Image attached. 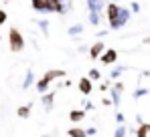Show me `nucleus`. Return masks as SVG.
Returning a JSON list of instances; mask_svg holds the SVG:
<instances>
[{"label": "nucleus", "mask_w": 150, "mask_h": 137, "mask_svg": "<svg viewBox=\"0 0 150 137\" xmlns=\"http://www.w3.org/2000/svg\"><path fill=\"white\" fill-rule=\"evenodd\" d=\"M8 45H10L12 52H21L25 48V38L18 32V28H10V32H8Z\"/></svg>", "instance_id": "nucleus-1"}, {"label": "nucleus", "mask_w": 150, "mask_h": 137, "mask_svg": "<svg viewBox=\"0 0 150 137\" xmlns=\"http://www.w3.org/2000/svg\"><path fill=\"white\" fill-rule=\"evenodd\" d=\"M128 18H130V10H126V8H120V14H118V18L116 20H112L110 26L114 28V30H118V28H122L126 22H128Z\"/></svg>", "instance_id": "nucleus-2"}, {"label": "nucleus", "mask_w": 150, "mask_h": 137, "mask_svg": "<svg viewBox=\"0 0 150 137\" xmlns=\"http://www.w3.org/2000/svg\"><path fill=\"white\" fill-rule=\"evenodd\" d=\"M116 61H118V52H116V48H108V50L101 52V63H103V65H114Z\"/></svg>", "instance_id": "nucleus-3"}, {"label": "nucleus", "mask_w": 150, "mask_h": 137, "mask_svg": "<svg viewBox=\"0 0 150 137\" xmlns=\"http://www.w3.org/2000/svg\"><path fill=\"white\" fill-rule=\"evenodd\" d=\"M79 91L83 95H89L91 93V79L89 77H81L79 79Z\"/></svg>", "instance_id": "nucleus-4"}, {"label": "nucleus", "mask_w": 150, "mask_h": 137, "mask_svg": "<svg viewBox=\"0 0 150 137\" xmlns=\"http://www.w3.org/2000/svg\"><path fill=\"white\" fill-rule=\"evenodd\" d=\"M53 101H55V93H53V91L43 93V105H45V109H47V111L53 109Z\"/></svg>", "instance_id": "nucleus-5"}, {"label": "nucleus", "mask_w": 150, "mask_h": 137, "mask_svg": "<svg viewBox=\"0 0 150 137\" xmlns=\"http://www.w3.org/2000/svg\"><path fill=\"white\" fill-rule=\"evenodd\" d=\"M118 14H120V6H118L116 2L108 4V18H110V22H112V20H116V18H118Z\"/></svg>", "instance_id": "nucleus-6"}, {"label": "nucleus", "mask_w": 150, "mask_h": 137, "mask_svg": "<svg viewBox=\"0 0 150 137\" xmlns=\"http://www.w3.org/2000/svg\"><path fill=\"white\" fill-rule=\"evenodd\" d=\"M103 50H105V45H103V43H96V45L91 46V50H89V55H91V59L96 61L98 57H101V52H103Z\"/></svg>", "instance_id": "nucleus-7"}, {"label": "nucleus", "mask_w": 150, "mask_h": 137, "mask_svg": "<svg viewBox=\"0 0 150 137\" xmlns=\"http://www.w3.org/2000/svg\"><path fill=\"white\" fill-rule=\"evenodd\" d=\"M59 77H65V71H47L45 75H43V79L51 83V81H55V79H59Z\"/></svg>", "instance_id": "nucleus-8"}, {"label": "nucleus", "mask_w": 150, "mask_h": 137, "mask_svg": "<svg viewBox=\"0 0 150 137\" xmlns=\"http://www.w3.org/2000/svg\"><path fill=\"white\" fill-rule=\"evenodd\" d=\"M85 2H87L89 10H96V12H101V8H103V0H85Z\"/></svg>", "instance_id": "nucleus-9"}, {"label": "nucleus", "mask_w": 150, "mask_h": 137, "mask_svg": "<svg viewBox=\"0 0 150 137\" xmlns=\"http://www.w3.org/2000/svg\"><path fill=\"white\" fill-rule=\"evenodd\" d=\"M83 117H85V109H75V111H71V113H69V119H71L73 123L81 121Z\"/></svg>", "instance_id": "nucleus-10"}, {"label": "nucleus", "mask_w": 150, "mask_h": 137, "mask_svg": "<svg viewBox=\"0 0 150 137\" xmlns=\"http://www.w3.org/2000/svg\"><path fill=\"white\" fill-rule=\"evenodd\" d=\"M33 81H35V73L28 68V71H26V77H25V83H23V89H25V91H26V89H30Z\"/></svg>", "instance_id": "nucleus-11"}, {"label": "nucleus", "mask_w": 150, "mask_h": 137, "mask_svg": "<svg viewBox=\"0 0 150 137\" xmlns=\"http://www.w3.org/2000/svg\"><path fill=\"white\" fill-rule=\"evenodd\" d=\"M134 133H136V135H140V137L148 135V133H150V125H148V123H140V127H138Z\"/></svg>", "instance_id": "nucleus-12"}, {"label": "nucleus", "mask_w": 150, "mask_h": 137, "mask_svg": "<svg viewBox=\"0 0 150 137\" xmlns=\"http://www.w3.org/2000/svg\"><path fill=\"white\" fill-rule=\"evenodd\" d=\"M81 32H83V24H73V26L67 30L69 36H77V34H81Z\"/></svg>", "instance_id": "nucleus-13"}, {"label": "nucleus", "mask_w": 150, "mask_h": 137, "mask_svg": "<svg viewBox=\"0 0 150 137\" xmlns=\"http://www.w3.org/2000/svg\"><path fill=\"white\" fill-rule=\"evenodd\" d=\"M18 117L21 119H28V115H30V105H25V107H18Z\"/></svg>", "instance_id": "nucleus-14"}, {"label": "nucleus", "mask_w": 150, "mask_h": 137, "mask_svg": "<svg viewBox=\"0 0 150 137\" xmlns=\"http://www.w3.org/2000/svg\"><path fill=\"white\" fill-rule=\"evenodd\" d=\"M37 91H39V93H47V91H49V83H47L45 79H41V81L37 83Z\"/></svg>", "instance_id": "nucleus-15"}, {"label": "nucleus", "mask_w": 150, "mask_h": 137, "mask_svg": "<svg viewBox=\"0 0 150 137\" xmlns=\"http://www.w3.org/2000/svg\"><path fill=\"white\" fill-rule=\"evenodd\" d=\"M89 22H91V24H100V12L89 10Z\"/></svg>", "instance_id": "nucleus-16"}, {"label": "nucleus", "mask_w": 150, "mask_h": 137, "mask_svg": "<svg viewBox=\"0 0 150 137\" xmlns=\"http://www.w3.org/2000/svg\"><path fill=\"white\" fill-rule=\"evenodd\" d=\"M122 73H124V67H116V68H112V73H110V79H114V81H116V79H118V77L122 75Z\"/></svg>", "instance_id": "nucleus-17"}, {"label": "nucleus", "mask_w": 150, "mask_h": 137, "mask_svg": "<svg viewBox=\"0 0 150 137\" xmlns=\"http://www.w3.org/2000/svg\"><path fill=\"white\" fill-rule=\"evenodd\" d=\"M67 135H71V137H83V135H87L83 129H69L67 131Z\"/></svg>", "instance_id": "nucleus-18"}, {"label": "nucleus", "mask_w": 150, "mask_h": 137, "mask_svg": "<svg viewBox=\"0 0 150 137\" xmlns=\"http://www.w3.org/2000/svg\"><path fill=\"white\" fill-rule=\"evenodd\" d=\"M120 93H122V91H118V89H112V101H114V105H116V107L120 105Z\"/></svg>", "instance_id": "nucleus-19"}, {"label": "nucleus", "mask_w": 150, "mask_h": 137, "mask_svg": "<svg viewBox=\"0 0 150 137\" xmlns=\"http://www.w3.org/2000/svg\"><path fill=\"white\" fill-rule=\"evenodd\" d=\"M128 133H130V131L126 129L124 125H120V127H118V129L114 131V135H116V137H124V135H128Z\"/></svg>", "instance_id": "nucleus-20"}, {"label": "nucleus", "mask_w": 150, "mask_h": 137, "mask_svg": "<svg viewBox=\"0 0 150 137\" xmlns=\"http://www.w3.org/2000/svg\"><path fill=\"white\" fill-rule=\"evenodd\" d=\"M89 79H91V81H100V79H101V73L98 71V68H91V71H89Z\"/></svg>", "instance_id": "nucleus-21"}, {"label": "nucleus", "mask_w": 150, "mask_h": 137, "mask_svg": "<svg viewBox=\"0 0 150 137\" xmlns=\"http://www.w3.org/2000/svg\"><path fill=\"white\" fill-rule=\"evenodd\" d=\"M37 24H39V26H41V30H43V32H45V34H47V32H49V22H47V20H37Z\"/></svg>", "instance_id": "nucleus-22"}, {"label": "nucleus", "mask_w": 150, "mask_h": 137, "mask_svg": "<svg viewBox=\"0 0 150 137\" xmlns=\"http://www.w3.org/2000/svg\"><path fill=\"white\" fill-rule=\"evenodd\" d=\"M146 93H148V91H146V89H138V91L134 93V99H140V97H144Z\"/></svg>", "instance_id": "nucleus-23"}, {"label": "nucleus", "mask_w": 150, "mask_h": 137, "mask_svg": "<svg viewBox=\"0 0 150 137\" xmlns=\"http://www.w3.org/2000/svg\"><path fill=\"white\" fill-rule=\"evenodd\" d=\"M4 22H6V12L0 8V24H4Z\"/></svg>", "instance_id": "nucleus-24"}, {"label": "nucleus", "mask_w": 150, "mask_h": 137, "mask_svg": "<svg viewBox=\"0 0 150 137\" xmlns=\"http://www.w3.org/2000/svg\"><path fill=\"white\" fill-rule=\"evenodd\" d=\"M83 109H85V111H91V109H93V103H89V101H85V105H83Z\"/></svg>", "instance_id": "nucleus-25"}, {"label": "nucleus", "mask_w": 150, "mask_h": 137, "mask_svg": "<svg viewBox=\"0 0 150 137\" xmlns=\"http://www.w3.org/2000/svg\"><path fill=\"white\" fill-rule=\"evenodd\" d=\"M132 10L138 12V10H140V4H138V2H132Z\"/></svg>", "instance_id": "nucleus-26"}, {"label": "nucleus", "mask_w": 150, "mask_h": 137, "mask_svg": "<svg viewBox=\"0 0 150 137\" xmlns=\"http://www.w3.org/2000/svg\"><path fill=\"white\" fill-rule=\"evenodd\" d=\"M85 133H87V135H96V133H98V129H96V127H91V129H87Z\"/></svg>", "instance_id": "nucleus-27"}, {"label": "nucleus", "mask_w": 150, "mask_h": 137, "mask_svg": "<svg viewBox=\"0 0 150 137\" xmlns=\"http://www.w3.org/2000/svg\"><path fill=\"white\" fill-rule=\"evenodd\" d=\"M108 87H110V83H101V85H100L101 91H108Z\"/></svg>", "instance_id": "nucleus-28"}, {"label": "nucleus", "mask_w": 150, "mask_h": 137, "mask_svg": "<svg viewBox=\"0 0 150 137\" xmlns=\"http://www.w3.org/2000/svg\"><path fill=\"white\" fill-rule=\"evenodd\" d=\"M116 119H118L120 123H124V115H122V113H116Z\"/></svg>", "instance_id": "nucleus-29"}, {"label": "nucleus", "mask_w": 150, "mask_h": 137, "mask_svg": "<svg viewBox=\"0 0 150 137\" xmlns=\"http://www.w3.org/2000/svg\"><path fill=\"white\" fill-rule=\"evenodd\" d=\"M105 34H108V30H101V32H98V38H103Z\"/></svg>", "instance_id": "nucleus-30"}, {"label": "nucleus", "mask_w": 150, "mask_h": 137, "mask_svg": "<svg viewBox=\"0 0 150 137\" xmlns=\"http://www.w3.org/2000/svg\"><path fill=\"white\" fill-rule=\"evenodd\" d=\"M6 2H10V0H6Z\"/></svg>", "instance_id": "nucleus-31"}]
</instances>
